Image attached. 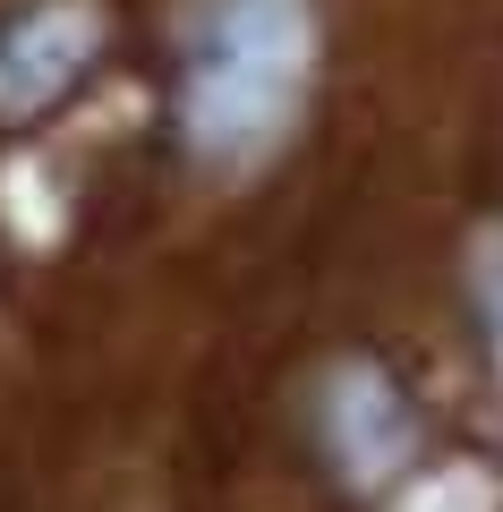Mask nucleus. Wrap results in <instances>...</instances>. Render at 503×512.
Wrapping results in <instances>:
<instances>
[{"instance_id":"obj_1","label":"nucleus","mask_w":503,"mask_h":512,"mask_svg":"<svg viewBox=\"0 0 503 512\" xmlns=\"http://www.w3.org/2000/svg\"><path fill=\"white\" fill-rule=\"evenodd\" d=\"M307 60V18L299 0H214L205 43L188 60V128L197 146H265L299 94Z\"/></svg>"},{"instance_id":"obj_2","label":"nucleus","mask_w":503,"mask_h":512,"mask_svg":"<svg viewBox=\"0 0 503 512\" xmlns=\"http://www.w3.org/2000/svg\"><path fill=\"white\" fill-rule=\"evenodd\" d=\"M478 291H486V316H495V359H503V239L478 256Z\"/></svg>"}]
</instances>
